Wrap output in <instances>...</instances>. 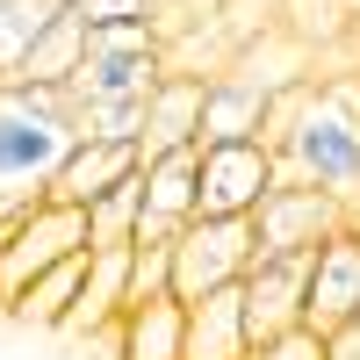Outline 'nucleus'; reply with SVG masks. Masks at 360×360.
Here are the masks:
<instances>
[{"label":"nucleus","instance_id":"1","mask_svg":"<svg viewBox=\"0 0 360 360\" xmlns=\"http://www.w3.org/2000/svg\"><path fill=\"white\" fill-rule=\"evenodd\" d=\"M79 144V101L72 86L8 79L0 86V195H51L58 166Z\"/></svg>","mask_w":360,"mask_h":360},{"label":"nucleus","instance_id":"2","mask_svg":"<svg viewBox=\"0 0 360 360\" xmlns=\"http://www.w3.org/2000/svg\"><path fill=\"white\" fill-rule=\"evenodd\" d=\"M281 173L303 180V188L339 195L346 209H360V79H310V101L295 115V130L281 144Z\"/></svg>","mask_w":360,"mask_h":360},{"label":"nucleus","instance_id":"3","mask_svg":"<svg viewBox=\"0 0 360 360\" xmlns=\"http://www.w3.org/2000/svg\"><path fill=\"white\" fill-rule=\"evenodd\" d=\"M252 259H259L252 217H195L188 231L173 238V295H180V303H202V295L245 281Z\"/></svg>","mask_w":360,"mask_h":360},{"label":"nucleus","instance_id":"4","mask_svg":"<svg viewBox=\"0 0 360 360\" xmlns=\"http://www.w3.org/2000/svg\"><path fill=\"white\" fill-rule=\"evenodd\" d=\"M72 252H94V238H86V209L72 202H37L22 217V231L8 238V259H0V310L22 303V288L51 274V266H65Z\"/></svg>","mask_w":360,"mask_h":360},{"label":"nucleus","instance_id":"5","mask_svg":"<svg viewBox=\"0 0 360 360\" xmlns=\"http://www.w3.org/2000/svg\"><path fill=\"white\" fill-rule=\"evenodd\" d=\"M353 224V209L339 195H324V188H303V180H274L266 188V202L252 209V238H259V259H274V252H317L332 231Z\"/></svg>","mask_w":360,"mask_h":360},{"label":"nucleus","instance_id":"6","mask_svg":"<svg viewBox=\"0 0 360 360\" xmlns=\"http://www.w3.org/2000/svg\"><path fill=\"white\" fill-rule=\"evenodd\" d=\"M274 180H281V159L266 144H202V202H195V217H252Z\"/></svg>","mask_w":360,"mask_h":360},{"label":"nucleus","instance_id":"7","mask_svg":"<svg viewBox=\"0 0 360 360\" xmlns=\"http://www.w3.org/2000/svg\"><path fill=\"white\" fill-rule=\"evenodd\" d=\"M303 303H310V252L252 259V274H245V332H252V346L281 339V332H303Z\"/></svg>","mask_w":360,"mask_h":360},{"label":"nucleus","instance_id":"8","mask_svg":"<svg viewBox=\"0 0 360 360\" xmlns=\"http://www.w3.org/2000/svg\"><path fill=\"white\" fill-rule=\"evenodd\" d=\"M353 317H360V217L310 252V303H303V324L317 339H332Z\"/></svg>","mask_w":360,"mask_h":360},{"label":"nucleus","instance_id":"9","mask_svg":"<svg viewBox=\"0 0 360 360\" xmlns=\"http://www.w3.org/2000/svg\"><path fill=\"white\" fill-rule=\"evenodd\" d=\"M195 202H202V144L152 159V166H144V224H137V245H173V238L195 224Z\"/></svg>","mask_w":360,"mask_h":360},{"label":"nucleus","instance_id":"10","mask_svg":"<svg viewBox=\"0 0 360 360\" xmlns=\"http://www.w3.org/2000/svg\"><path fill=\"white\" fill-rule=\"evenodd\" d=\"M166 72H173L166 44H152V51H86V65L72 72V101L79 108L86 101H152L166 86Z\"/></svg>","mask_w":360,"mask_h":360},{"label":"nucleus","instance_id":"11","mask_svg":"<svg viewBox=\"0 0 360 360\" xmlns=\"http://www.w3.org/2000/svg\"><path fill=\"white\" fill-rule=\"evenodd\" d=\"M101 346H108V360H188V303L180 295L130 303L101 332Z\"/></svg>","mask_w":360,"mask_h":360},{"label":"nucleus","instance_id":"12","mask_svg":"<svg viewBox=\"0 0 360 360\" xmlns=\"http://www.w3.org/2000/svg\"><path fill=\"white\" fill-rule=\"evenodd\" d=\"M209 79H217V72H166V86L152 94V108H144V137H137L144 166L166 159V152H188V144H202V101H209Z\"/></svg>","mask_w":360,"mask_h":360},{"label":"nucleus","instance_id":"13","mask_svg":"<svg viewBox=\"0 0 360 360\" xmlns=\"http://www.w3.org/2000/svg\"><path fill=\"white\" fill-rule=\"evenodd\" d=\"M130 173H144V152H137V144L79 137V144H72V159L58 166V180H51V195H44V202H72V209H86V202H101L108 188H123Z\"/></svg>","mask_w":360,"mask_h":360},{"label":"nucleus","instance_id":"14","mask_svg":"<svg viewBox=\"0 0 360 360\" xmlns=\"http://www.w3.org/2000/svg\"><path fill=\"white\" fill-rule=\"evenodd\" d=\"M266 101L274 86H259L245 72H217L202 101V144H259L266 137Z\"/></svg>","mask_w":360,"mask_h":360},{"label":"nucleus","instance_id":"15","mask_svg":"<svg viewBox=\"0 0 360 360\" xmlns=\"http://www.w3.org/2000/svg\"><path fill=\"white\" fill-rule=\"evenodd\" d=\"M252 332H245V281H231L217 295L188 303V360H245Z\"/></svg>","mask_w":360,"mask_h":360},{"label":"nucleus","instance_id":"16","mask_svg":"<svg viewBox=\"0 0 360 360\" xmlns=\"http://www.w3.org/2000/svg\"><path fill=\"white\" fill-rule=\"evenodd\" d=\"M86 266H94V252H72L65 266H51V274H37L22 288V303L8 310V317H22V324H37V332H58V324L72 317V303H79V288H86Z\"/></svg>","mask_w":360,"mask_h":360},{"label":"nucleus","instance_id":"17","mask_svg":"<svg viewBox=\"0 0 360 360\" xmlns=\"http://www.w3.org/2000/svg\"><path fill=\"white\" fill-rule=\"evenodd\" d=\"M137 224H144V173H130L123 188H108L101 202H86V238H94V252L137 245Z\"/></svg>","mask_w":360,"mask_h":360},{"label":"nucleus","instance_id":"18","mask_svg":"<svg viewBox=\"0 0 360 360\" xmlns=\"http://www.w3.org/2000/svg\"><path fill=\"white\" fill-rule=\"evenodd\" d=\"M86 65V22L65 8L51 22V37L29 51V65H22V79H44V86H72V72Z\"/></svg>","mask_w":360,"mask_h":360},{"label":"nucleus","instance_id":"19","mask_svg":"<svg viewBox=\"0 0 360 360\" xmlns=\"http://www.w3.org/2000/svg\"><path fill=\"white\" fill-rule=\"evenodd\" d=\"M144 108H152V101H86V108H79V137L137 144V137H144Z\"/></svg>","mask_w":360,"mask_h":360},{"label":"nucleus","instance_id":"20","mask_svg":"<svg viewBox=\"0 0 360 360\" xmlns=\"http://www.w3.org/2000/svg\"><path fill=\"white\" fill-rule=\"evenodd\" d=\"M173 295V245H130V303Z\"/></svg>","mask_w":360,"mask_h":360},{"label":"nucleus","instance_id":"21","mask_svg":"<svg viewBox=\"0 0 360 360\" xmlns=\"http://www.w3.org/2000/svg\"><path fill=\"white\" fill-rule=\"evenodd\" d=\"M166 8L173 0H72V15L86 22V29H115V22H166ZM166 37V29H159Z\"/></svg>","mask_w":360,"mask_h":360},{"label":"nucleus","instance_id":"22","mask_svg":"<svg viewBox=\"0 0 360 360\" xmlns=\"http://www.w3.org/2000/svg\"><path fill=\"white\" fill-rule=\"evenodd\" d=\"M245 360H332V353H324V339H317L310 324H303V332H281V339H266V346H252Z\"/></svg>","mask_w":360,"mask_h":360},{"label":"nucleus","instance_id":"23","mask_svg":"<svg viewBox=\"0 0 360 360\" xmlns=\"http://www.w3.org/2000/svg\"><path fill=\"white\" fill-rule=\"evenodd\" d=\"M324 353H332V360H360V317H353V324H339V332L324 339Z\"/></svg>","mask_w":360,"mask_h":360},{"label":"nucleus","instance_id":"24","mask_svg":"<svg viewBox=\"0 0 360 360\" xmlns=\"http://www.w3.org/2000/svg\"><path fill=\"white\" fill-rule=\"evenodd\" d=\"M15 231H22V224H0V259H8V238H15Z\"/></svg>","mask_w":360,"mask_h":360},{"label":"nucleus","instance_id":"25","mask_svg":"<svg viewBox=\"0 0 360 360\" xmlns=\"http://www.w3.org/2000/svg\"><path fill=\"white\" fill-rule=\"evenodd\" d=\"M346 8H360V0H346Z\"/></svg>","mask_w":360,"mask_h":360},{"label":"nucleus","instance_id":"26","mask_svg":"<svg viewBox=\"0 0 360 360\" xmlns=\"http://www.w3.org/2000/svg\"><path fill=\"white\" fill-rule=\"evenodd\" d=\"M353 217H360V209H353Z\"/></svg>","mask_w":360,"mask_h":360}]
</instances>
